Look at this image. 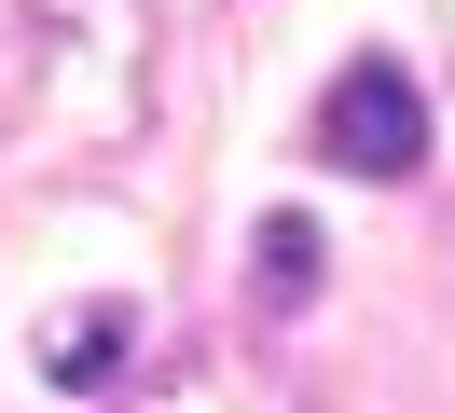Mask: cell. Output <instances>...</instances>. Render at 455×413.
<instances>
[{"mask_svg":"<svg viewBox=\"0 0 455 413\" xmlns=\"http://www.w3.org/2000/svg\"><path fill=\"white\" fill-rule=\"evenodd\" d=\"M152 97V0H0V138H139Z\"/></svg>","mask_w":455,"mask_h":413,"instance_id":"cell-1","label":"cell"},{"mask_svg":"<svg viewBox=\"0 0 455 413\" xmlns=\"http://www.w3.org/2000/svg\"><path fill=\"white\" fill-rule=\"evenodd\" d=\"M317 138H331V165H359V179H414V165H427V97H414V69H400V55H345Z\"/></svg>","mask_w":455,"mask_h":413,"instance_id":"cell-2","label":"cell"},{"mask_svg":"<svg viewBox=\"0 0 455 413\" xmlns=\"http://www.w3.org/2000/svg\"><path fill=\"white\" fill-rule=\"evenodd\" d=\"M28 358H42V385H69V400H84V385H124V358H139V303H56Z\"/></svg>","mask_w":455,"mask_h":413,"instance_id":"cell-3","label":"cell"},{"mask_svg":"<svg viewBox=\"0 0 455 413\" xmlns=\"http://www.w3.org/2000/svg\"><path fill=\"white\" fill-rule=\"evenodd\" d=\"M139 413H304V385H276L262 358H180Z\"/></svg>","mask_w":455,"mask_h":413,"instance_id":"cell-4","label":"cell"},{"mask_svg":"<svg viewBox=\"0 0 455 413\" xmlns=\"http://www.w3.org/2000/svg\"><path fill=\"white\" fill-rule=\"evenodd\" d=\"M249 275H262V303H276V317H304V303H317V220L276 207V220L249 234Z\"/></svg>","mask_w":455,"mask_h":413,"instance_id":"cell-5","label":"cell"}]
</instances>
